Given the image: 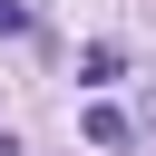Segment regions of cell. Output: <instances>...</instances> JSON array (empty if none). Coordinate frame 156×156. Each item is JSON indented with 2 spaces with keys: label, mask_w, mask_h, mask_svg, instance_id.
<instances>
[{
  "label": "cell",
  "mask_w": 156,
  "mask_h": 156,
  "mask_svg": "<svg viewBox=\"0 0 156 156\" xmlns=\"http://www.w3.org/2000/svg\"><path fill=\"white\" fill-rule=\"evenodd\" d=\"M78 127H88V146H127V136H136V117H127V107H107V98H98Z\"/></svg>",
  "instance_id": "1"
},
{
  "label": "cell",
  "mask_w": 156,
  "mask_h": 156,
  "mask_svg": "<svg viewBox=\"0 0 156 156\" xmlns=\"http://www.w3.org/2000/svg\"><path fill=\"white\" fill-rule=\"evenodd\" d=\"M20 29H29V10H20V0H0V39H20Z\"/></svg>",
  "instance_id": "2"
}]
</instances>
